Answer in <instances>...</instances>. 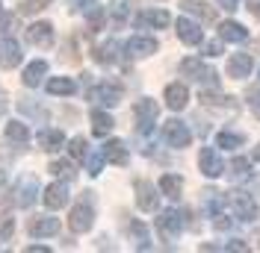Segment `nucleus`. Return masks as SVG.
I'll list each match as a JSON object with an SVG mask.
<instances>
[{"mask_svg":"<svg viewBox=\"0 0 260 253\" xmlns=\"http://www.w3.org/2000/svg\"><path fill=\"white\" fill-rule=\"evenodd\" d=\"M157 115H160V106H157V100H151V97H142V100H136V106H133V118H136V133L139 136H148L154 124H157Z\"/></svg>","mask_w":260,"mask_h":253,"instance_id":"1","label":"nucleus"},{"mask_svg":"<svg viewBox=\"0 0 260 253\" xmlns=\"http://www.w3.org/2000/svg\"><path fill=\"white\" fill-rule=\"evenodd\" d=\"M162 139H166L169 147H186V144L192 142V130L183 124V121L172 118V121L162 124Z\"/></svg>","mask_w":260,"mask_h":253,"instance_id":"2","label":"nucleus"},{"mask_svg":"<svg viewBox=\"0 0 260 253\" xmlns=\"http://www.w3.org/2000/svg\"><path fill=\"white\" fill-rule=\"evenodd\" d=\"M92 224H95V209L89 206V200H80L68 215V227H71V233H89Z\"/></svg>","mask_w":260,"mask_h":253,"instance_id":"3","label":"nucleus"},{"mask_svg":"<svg viewBox=\"0 0 260 253\" xmlns=\"http://www.w3.org/2000/svg\"><path fill=\"white\" fill-rule=\"evenodd\" d=\"M228 200H231V206H234V212H237L240 221H254V218H257V203L251 200V194H245V191H231Z\"/></svg>","mask_w":260,"mask_h":253,"instance_id":"4","label":"nucleus"},{"mask_svg":"<svg viewBox=\"0 0 260 253\" xmlns=\"http://www.w3.org/2000/svg\"><path fill=\"white\" fill-rule=\"evenodd\" d=\"M180 230H183L180 212H160V218H157V233L162 236V241H175V238L180 236Z\"/></svg>","mask_w":260,"mask_h":253,"instance_id":"5","label":"nucleus"},{"mask_svg":"<svg viewBox=\"0 0 260 253\" xmlns=\"http://www.w3.org/2000/svg\"><path fill=\"white\" fill-rule=\"evenodd\" d=\"M180 74L198 79V82H216V86H219L216 71H213V68H207L201 59H183V62H180Z\"/></svg>","mask_w":260,"mask_h":253,"instance_id":"6","label":"nucleus"},{"mask_svg":"<svg viewBox=\"0 0 260 253\" xmlns=\"http://www.w3.org/2000/svg\"><path fill=\"white\" fill-rule=\"evenodd\" d=\"M124 53H127L130 59L154 56V53H157V38H151V35H133L127 45H124Z\"/></svg>","mask_w":260,"mask_h":253,"instance_id":"7","label":"nucleus"},{"mask_svg":"<svg viewBox=\"0 0 260 253\" xmlns=\"http://www.w3.org/2000/svg\"><path fill=\"white\" fill-rule=\"evenodd\" d=\"M198 168H201V174L210 177V180L225 174V165H222V159H219V153H216L213 147H201V153H198Z\"/></svg>","mask_w":260,"mask_h":253,"instance_id":"8","label":"nucleus"},{"mask_svg":"<svg viewBox=\"0 0 260 253\" xmlns=\"http://www.w3.org/2000/svg\"><path fill=\"white\" fill-rule=\"evenodd\" d=\"M175 27H178V38L183 41V45H189V48L204 45V32H201V27L195 24L192 18H178Z\"/></svg>","mask_w":260,"mask_h":253,"instance_id":"9","label":"nucleus"},{"mask_svg":"<svg viewBox=\"0 0 260 253\" xmlns=\"http://www.w3.org/2000/svg\"><path fill=\"white\" fill-rule=\"evenodd\" d=\"M27 41H30L32 48L48 50L50 45H53V24H48V21H39V24L27 27Z\"/></svg>","mask_w":260,"mask_h":253,"instance_id":"10","label":"nucleus"},{"mask_svg":"<svg viewBox=\"0 0 260 253\" xmlns=\"http://www.w3.org/2000/svg\"><path fill=\"white\" fill-rule=\"evenodd\" d=\"M136 206L142 212H154L160 206V194H157V189L148 180H136Z\"/></svg>","mask_w":260,"mask_h":253,"instance_id":"11","label":"nucleus"},{"mask_svg":"<svg viewBox=\"0 0 260 253\" xmlns=\"http://www.w3.org/2000/svg\"><path fill=\"white\" fill-rule=\"evenodd\" d=\"M24 59V53H21V45H18L15 38H3L0 41V68H6V71H12V68H18V62Z\"/></svg>","mask_w":260,"mask_h":253,"instance_id":"12","label":"nucleus"},{"mask_svg":"<svg viewBox=\"0 0 260 253\" xmlns=\"http://www.w3.org/2000/svg\"><path fill=\"white\" fill-rule=\"evenodd\" d=\"M121 86H113V82H101V86H95L92 92H89V97L92 100H98V103H104V106H115V103H121Z\"/></svg>","mask_w":260,"mask_h":253,"instance_id":"13","label":"nucleus"},{"mask_svg":"<svg viewBox=\"0 0 260 253\" xmlns=\"http://www.w3.org/2000/svg\"><path fill=\"white\" fill-rule=\"evenodd\" d=\"M27 233H30L32 238H50V236H56V233H59V221H56V218H50V215H45V218H30Z\"/></svg>","mask_w":260,"mask_h":253,"instance_id":"14","label":"nucleus"},{"mask_svg":"<svg viewBox=\"0 0 260 253\" xmlns=\"http://www.w3.org/2000/svg\"><path fill=\"white\" fill-rule=\"evenodd\" d=\"M68 186L65 183H50L48 189H45V194H42V200H45V206L48 209H62L65 203H68Z\"/></svg>","mask_w":260,"mask_h":253,"instance_id":"15","label":"nucleus"},{"mask_svg":"<svg viewBox=\"0 0 260 253\" xmlns=\"http://www.w3.org/2000/svg\"><path fill=\"white\" fill-rule=\"evenodd\" d=\"M166 103H169V109H186V103H189V92H186V86L183 82H172V86H166Z\"/></svg>","mask_w":260,"mask_h":253,"instance_id":"16","label":"nucleus"},{"mask_svg":"<svg viewBox=\"0 0 260 253\" xmlns=\"http://www.w3.org/2000/svg\"><path fill=\"white\" fill-rule=\"evenodd\" d=\"M251 74V56L248 53H234L231 59H228V77L234 79H243Z\"/></svg>","mask_w":260,"mask_h":253,"instance_id":"17","label":"nucleus"},{"mask_svg":"<svg viewBox=\"0 0 260 253\" xmlns=\"http://www.w3.org/2000/svg\"><path fill=\"white\" fill-rule=\"evenodd\" d=\"M219 38H222V41L240 45V41L248 38V30H245L243 24H237V21H222V24H219Z\"/></svg>","mask_w":260,"mask_h":253,"instance_id":"18","label":"nucleus"},{"mask_svg":"<svg viewBox=\"0 0 260 253\" xmlns=\"http://www.w3.org/2000/svg\"><path fill=\"white\" fill-rule=\"evenodd\" d=\"M48 74V62L45 59H36V62H30L27 68H24V86L27 89H36V86H42V77Z\"/></svg>","mask_w":260,"mask_h":253,"instance_id":"19","label":"nucleus"},{"mask_svg":"<svg viewBox=\"0 0 260 253\" xmlns=\"http://www.w3.org/2000/svg\"><path fill=\"white\" fill-rule=\"evenodd\" d=\"M36 194H39V186H36V180H21L18 183V189H15V200L18 206H32L36 203Z\"/></svg>","mask_w":260,"mask_h":253,"instance_id":"20","label":"nucleus"},{"mask_svg":"<svg viewBox=\"0 0 260 253\" xmlns=\"http://www.w3.org/2000/svg\"><path fill=\"white\" fill-rule=\"evenodd\" d=\"M139 24H148V27H154V30H166L169 24H172V15L166 12V9H148L139 15Z\"/></svg>","mask_w":260,"mask_h":253,"instance_id":"21","label":"nucleus"},{"mask_svg":"<svg viewBox=\"0 0 260 253\" xmlns=\"http://www.w3.org/2000/svg\"><path fill=\"white\" fill-rule=\"evenodd\" d=\"M113 126H115V121H113V115H110V112L92 109V133H95V136H110V133H113Z\"/></svg>","mask_w":260,"mask_h":253,"instance_id":"22","label":"nucleus"},{"mask_svg":"<svg viewBox=\"0 0 260 253\" xmlns=\"http://www.w3.org/2000/svg\"><path fill=\"white\" fill-rule=\"evenodd\" d=\"M77 92V82L71 77H50L48 79V95H56V97H68Z\"/></svg>","mask_w":260,"mask_h":253,"instance_id":"23","label":"nucleus"},{"mask_svg":"<svg viewBox=\"0 0 260 253\" xmlns=\"http://www.w3.org/2000/svg\"><path fill=\"white\" fill-rule=\"evenodd\" d=\"M104 159L107 162H113V165H127V147L118 142V139H113V142L104 144Z\"/></svg>","mask_w":260,"mask_h":253,"instance_id":"24","label":"nucleus"},{"mask_svg":"<svg viewBox=\"0 0 260 253\" xmlns=\"http://www.w3.org/2000/svg\"><path fill=\"white\" fill-rule=\"evenodd\" d=\"M198 100L204 103V106H219V109H237V100L228 95H219V92H201Z\"/></svg>","mask_w":260,"mask_h":253,"instance_id":"25","label":"nucleus"},{"mask_svg":"<svg viewBox=\"0 0 260 253\" xmlns=\"http://www.w3.org/2000/svg\"><path fill=\"white\" fill-rule=\"evenodd\" d=\"M6 139L12 144H18V147H27L30 130H27V124H21V121H9V124H6Z\"/></svg>","mask_w":260,"mask_h":253,"instance_id":"26","label":"nucleus"},{"mask_svg":"<svg viewBox=\"0 0 260 253\" xmlns=\"http://www.w3.org/2000/svg\"><path fill=\"white\" fill-rule=\"evenodd\" d=\"M160 191L169 194L172 200H178L180 194H183V180H180L178 174H162L160 177Z\"/></svg>","mask_w":260,"mask_h":253,"instance_id":"27","label":"nucleus"},{"mask_svg":"<svg viewBox=\"0 0 260 253\" xmlns=\"http://www.w3.org/2000/svg\"><path fill=\"white\" fill-rule=\"evenodd\" d=\"M39 144H42V150L53 153V150H59L65 144V136L59 130H42V133H39Z\"/></svg>","mask_w":260,"mask_h":253,"instance_id":"28","label":"nucleus"},{"mask_svg":"<svg viewBox=\"0 0 260 253\" xmlns=\"http://www.w3.org/2000/svg\"><path fill=\"white\" fill-rule=\"evenodd\" d=\"M183 9H186L189 15L201 18V21H216V9L207 6V3H201V0H189V3H183Z\"/></svg>","mask_w":260,"mask_h":253,"instance_id":"29","label":"nucleus"},{"mask_svg":"<svg viewBox=\"0 0 260 253\" xmlns=\"http://www.w3.org/2000/svg\"><path fill=\"white\" fill-rule=\"evenodd\" d=\"M245 142V136L243 133H219L216 136V147H225V150H234V147H240V144Z\"/></svg>","mask_w":260,"mask_h":253,"instance_id":"30","label":"nucleus"},{"mask_svg":"<svg viewBox=\"0 0 260 253\" xmlns=\"http://www.w3.org/2000/svg\"><path fill=\"white\" fill-rule=\"evenodd\" d=\"M115 50H118V45H115V41H107V45L95 48V59L101 65H110V62H115V59H118V56H115Z\"/></svg>","mask_w":260,"mask_h":253,"instance_id":"31","label":"nucleus"},{"mask_svg":"<svg viewBox=\"0 0 260 253\" xmlns=\"http://www.w3.org/2000/svg\"><path fill=\"white\" fill-rule=\"evenodd\" d=\"M48 171H50V174H56V177H65V180H74V177H77V171H74V162H65V159H59V162H50Z\"/></svg>","mask_w":260,"mask_h":253,"instance_id":"32","label":"nucleus"},{"mask_svg":"<svg viewBox=\"0 0 260 253\" xmlns=\"http://www.w3.org/2000/svg\"><path fill=\"white\" fill-rule=\"evenodd\" d=\"M130 236L136 238V247H139V250H148V247H151V244H148V230H145V224L142 221L130 224Z\"/></svg>","mask_w":260,"mask_h":253,"instance_id":"33","label":"nucleus"},{"mask_svg":"<svg viewBox=\"0 0 260 253\" xmlns=\"http://www.w3.org/2000/svg\"><path fill=\"white\" fill-rule=\"evenodd\" d=\"M48 6H50V0H21L18 3V12L21 15H36V12H42Z\"/></svg>","mask_w":260,"mask_h":253,"instance_id":"34","label":"nucleus"},{"mask_svg":"<svg viewBox=\"0 0 260 253\" xmlns=\"http://www.w3.org/2000/svg\"><path fill=\"white\" fill-rule=\"evenodd\" d=\"M68 153H71L74 162H86V156H89V153H86V139H83V136L71 139V142H68Z\"/></svg>","mask_w":260,"mask_h":253,"instance_id":"35","label":"nucleus"},{"mask_svg":"<svg viewBox=\"0 0 260 253\" xmlns=\"http://www.w3.org/2000/svg\"><path fill=\"white\" fill-rule=\"evenodd\" d=\"M248 168H251V165H248V159H243V156H237L231 162V171H234L237 180H245V177H248Z\"/></svg>","mask_w":260,"mask_h":253,"instance_id":"36","label":"nucleus"},{"mask_svg":"<svg viewBox=\"0 0 260 253\" xmlns=\"http://www.w3.org/2000/svg\"><path fill=\"white\" fill-rule=\"evenodd\" d=\"M104 162H107V159H104V153H92V156H86V165H89V174H92V177H98V174H101V168H104Z\"/></svg>","mask_w":260,"mask_h":253,"instance_id":"37","label":"nucleus"},{"mask_svg":"<svg viewBox=\"0 0 260 253\" xmlns=\"http://www.w3.org/2000/svg\"><path fill=\"white\" fill-rule=\"evenodd\" d=\"M101 27H104V9H92L89 12V30L98 32Z\"/></svg>","mask_w":260,"mask_h":253,"instance_id":"38","label":"nucleus"},{"mask_svg":"<svg viewBox=\"0 0 260 253\" xmlns=\"http://www.w3.org/2000/svg\"><path fill=\"white\" fill-rule=\"evenodd\" d=\"M213 224H216V230H231L234 227V221L228 215H222V212H213Z\"/></svg>","mask_w":260,"mask_h":253,"instance_id":"39","label":"nucleus"},{"mask_svg":"<svg viewBox=\"0 0 260 253\" xmlns=\"http://www.w3.org/2000/svg\"><path fill=\"white\" fill-rule=\"evenodd\" d=\"M219 53H222V41H207V45H204V56L216 59Z\"/></svg>","mask_w":260,"mask_h":253,"instance_id":"40","label":"nucleus"},{"mask_svg":"<svg viewBox=\"0 0 260 253\" xmlns=\"http://www.w3.org/2000/svg\"><path fill=\"white\" fill-rule=\"evenodd\" d=\"M248 103H251L254 115H260V89H251V92H248Z\"/></svg>","mask_w":260,"mask_h":253,"instance_id":"41","label":"nucleus"},{"mask_svg":"<svg viewBox=\"0 0 260 253\" xmlns=\"http://www.w3.org/2000/svg\"><path fill=\"white\" fill-rule=\"evenodd\" d=\"M124 15H127V0H115V18L124 21Z\"/></svg>","mask_w":260,"mask_h":253,"instance_id":"42","label":"nucleus"},{"mask_svg":"<svg viewBox=\"0 0 260 253\" xmlns=\"http://www.w3.org/2000/svg\"><path fill=\"white\" fill-rule=\"evenodd\" d=\"M216 3H219L222 9H228V12H234V9L240 6V0H216Z\"/></svg>","mask_w":260,"mask_h":253,"instance_id":"43","label":"nucleus"},{"mask_svg":"<svg viewBox=\"0 0 260 253\" xmlns=\"http://www.w3.org/2000/svg\"><path fill=\"white\" fill-rule=\"evenodd\" d=\"M248 12L260 21V0H248Z\"/></svg>","mask_w":260,"mask_h":253,"instance_id":"44","label":"nucleus"},{"mask_svg":"<svg viewBox=\"0 0 260 253\" xmlns=\"http://www.w3.org/2000/svg\"><path fill=\"white\" fill-rule=\"evenodd\" d=\"M225 250H240V253H245V250H248V244H243V241H231Z\"/></svg>","mask_w":260,"mask_h":253,"instance_id":"45","label":"nucleus"},{"mask_svg":"<svg viewBox=\"0 0 260 253\" xmlns=\"http://www.w3.org/2000/svg\"><path fill=\"white\" fill-rule=\"evenodd\" d=\"M12 236V221H6V227H3V238Z\"/></svg>","mask_w":260,"mask_h":253,"instance_id":"46","label":"nucleus"},{"mask_svg":"<svg viewBox=\"0 0 260 253\" xmlns=\"http://www.w3.org/2000/svg\"><path fill=\"white\" fill-rule=\"evenodd\" d=\"M3 109H6V97H3V92H0V115H3Z\"/></svg>","mask_w":260,"mask_h":253,"instance_id":"47","label":"nucleus"},{"mask_svg":"<svg viewBox=\"0 0 260 253\" xmlns=\"http://www.w3.org/2000/svg\"><path fill=\"white\" fill-rule=\"evenodd\" d=\"M254 162H260V144L254 147Z\"/></svg>","mask_w":260,"mask_h":253,"instance_id":"48","label":"nucleus"},{"mask_svg":"<svg viewBox=\"0 0 260 253\" xmlns=\"http://www.w3.org/2000/svg\"><path fill=\"white\" fill-rule=\"evenodd\" d=\"M3 183H6V174H3V171H0V186H3Z\"/></svg>","mask_w":260,"mask_h":253,"instance_id":"49","label":"nucleus"}]
</instances>
